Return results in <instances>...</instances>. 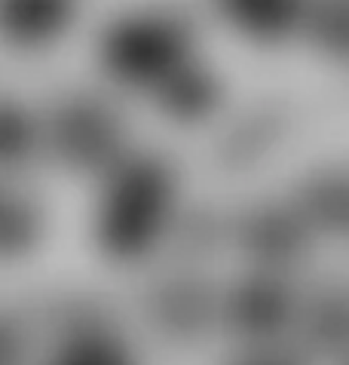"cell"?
<instances>
[{
    "mask_svg": "<svg viewBox=\"0 0 349 365\" xmlns=\"http://www.w3.org/2000/svg\"><path fill=\"white\" fill-rule=\"evenodd\" d=\"M56 141L68 163L95 166L110 157V150L117 145V135H114V123L105 114V108L92 105V101H74L58 117Z\"/></svg>",
    "mask_w": 349,
    "mask_h": 365,
    "instance_id": "3957f363",
    "label": "cell"
},
{
    "mask_svg": "<svg viewBox=\"0 0 349 365\" xmlns=\"http://www.w3.org/2000/svg\"><path fill=\"white\" fill-rule=\"evenodd\" d=\"M40 237V215L37 206L28 200H9L6 215H4V249L13 258L19 252H25L31 242Z\"/></svg>",
    "mask_w": 349,
    "mask_h": 365,
    "instance_id": "9c48e42d",
    "label": "cell"
},
{
    "mask_svg": "<svg viewBox=\"0 0 349 365\" xmlns=\"http://www.w3.org/2000/svg\"><path fill=\"white\" fill-rule=\"evenodd\" d=\"M74 13V0H6L4 22L9 40L22 46H43L65 31Z\"/></svg>",
    "mask_w": 349,
    "mask_h": 365,
    "instance_id": "277c9868",
    "label": "cell"
},
{
    "mask_svg": "<svg viewBox=\"0 0 349 365\" xmlns=\"http://www.w3.org/2000/svg\"><path fill=\"white\" fill-rule=\"evenodd\" d=\"M236 365H297L288 356H279V353H261V356H251V359H242Z\"/></svg>",
    "mask_w": 349,
    "mask_h": 365,
    "instance_id": "7c38bea8",
    "label": "cell"
},
{
    "mask_svg": "<svg viewBox=\"0 0 349 365\" xmlns=\"http://www.w3.org/2000/svg\"><path fill=\"white\" fill-rule=\"evenodd\" d=\"M37 141V129L31 126L28 114H19V108H6L4 110V157L13 166L19 160L31 157Z\"/></svg>",
    "mask_w": 349,
    "mask_h": 365,
    "instance_id": "30bf717a",
    "label": "cell"
},
{
    "mask_svg": "<svg viewBox=\"0 0 349 365\" xmlns=\"http://www.w3.org/2000/svg\"><path fill=\"white\" fill-rule=\"evenodd\" d=\"M172 202V178L160 160H132L101 209V246L117 261H135L160 240Z\"/></svg>",
    "mask_w": 349,
    "mask_h": 365,
    "instance_id": "6da1fadb",
    "label": "cell"
},
{
    "mask_svg": "<svg viewBox=\"0 0 349 365\" xmlns=\"http://www.w3.org/2000/svg\"><path fill=\"white\" fill-rule=\"evenodd\" d=\"M249 237L254 246L270 258H282L285 252L294 249V227L282 215H264L258 225L251 227Z\"/></svg>",
    "mask_w": 349,
    "mask_h": 365,
    "instance_id": "8fae6325",
    "label": "cell"
},
{
    "mask_svg": "<svg viewBox=\"0 0 349 365\" xmlns=\"http://www.w3.org/2000/svg\"><path fill=\"white\" fill-rule=\"evenodd\" d=\"M160 101L172 117L197 120L209 114L218 101V80L202 68H178L172 71L169 83L162 86Z\"/></svg>",
    "mask_w": 349,
    "mask_h": 365,
    "instance_id": "8992f818",
    "label": "cell"
},
{
    "mask_svg": "<svg viewBox=\"0 0 349 365\" xmlns=\"http://www.w3.org/2000/svg\"><path fill=\"white\" fill-rule=\"evenodd\" d=\"M53 365H132V359L117 338L98 334L92 329V331L71 338L65 347L56 353Z\"/></svg>",
    "mask_w": 349,
    "mask_h": 365,
    "instance_id": "ba28073f",
    "label": "cell"
},
{
    "mask_svg": "<svg viewBox=\"0 0 349 365\" xmlns=\"http://www.w3.org/2000/svg\"><path fill=\"white\" fill-rule=\"evenodd\" d=\"M230 16L254 34H279L291 25L301 0H224Z\"/></svg>",
    "mask_w": 349,
    "mask_h": 365,
    "instance_id": "52a82bcc",
    "label": "cell"
},
{
    "mask_svg": "<svg viewBox=\"0 0 349 365\" xmlns=\"http://www.w3.org/2000/svg\"><path fill=\"white\" fill-rule=\"evenodd\" d=\"M187 53V31L174 19L150 16L120 22L105 40V62L126 80H153L178 71Z\"/></svg>",
    "mask_w": 349,
    "mask_h": 365,
    "instance_id": "7a4b0ae2",
    "label": "cell"
},
{
    "mask_svg": "<svg viewBox=\"0 0 349 365\" xmlns=\"http://www.w3.org/2000/svg\"><path fill=\"white\" fill-rule=\"evenodd\" d=\"M288 292L273 279H254L249 286H242L230 301L236 326L245 334H254V338H266V334L279 331L288 319Z\"/></svg>",
    "mask_w": 349,
    "mask_h": 365,
    "instance_id": "5b68a950",
    "label": "cell"
}]
</instances>
